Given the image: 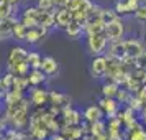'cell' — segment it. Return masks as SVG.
<instances>
[{
  "label": "cell",
  "instance_id": "13",
  "mask_svg": "<svg viewBox=\"0 0 146 140\" xmlns=\"http://www.w3.org/2000/svg\"><path fill=\"white\" fill-rule=\"evenodd\" d=\"M48 104L62 109V107H66V106H71V97L64 92H59V91H49V100H48Z\"/></svg>",
  "mask_w": 146,
  "mask_h": 140
},
{
  "label": "cell",
  "instance_id": "31",
  "mask_svg": "<svg viewBox=\"0 0 146 140\" xmlns=\"http://www.w3.org/2000/svg\"><path fill=\"white\" fill-rule=\"evenodd\" d=\"M79 2H80V0H66V3H64V7H66L67 10H69V12L72 13L74 10L77 8V5H79Z\"/></svg>",
  "mask_w": 146,
  "mask_h": 140
},
{
  "label": "cell",
  "instance_id": "37",
  "mask_svg": "<svg viewBox=\"0 0 146 140\" xmlns=\"http://www.w3.org/2000/svg\"><path fill=\"white\" fill-rule=\"evenodd\" d=\"M2 135H3V132H0V139H2Z\"/></svg>",
  "mask_w": 146,
  "mask_h": 140
},
{
  "label": "cell",
  "instance_id": "28",
  "mask_svg": "<svg viewBox=\"0 0 146 140\" xmlns=\"http://www.w3.org/2000/svg\"><path fill=\"white\" fill-rule=\"evenodd\" d=\"M135 18L139 21H146V3H139V7L135 10Z\"/></svg>",
  "mask_w": 146,
  "mask_h": 140
},
{
  "label": "cell",
  "instance_id": "26",
  "mask_svg": "<svg viewBox=\"0 0 146 140\" xmlns=\"http://www.w3.org/2000/svg\"><path fill=\"white\" fill-rule=\"evenodd\" d=\"M118 15H117V12L113 10V8H102V12H100V18L105 21H110V20H113V18H117Z\"/></svg>",
  "mask_w": 146,
  "mask_h": 140
},
{
  "label": "cell",
  "instance_id": "36",
  "mask_svg": "<svg viewBox=\"0 0 146 140\" xmlns=\"http://www.w3.org/2000/svg\"><path fill=\"white\" fill-rule=\"evenodd\" d=\"M5 2H8V3H12V5H18L21 0H5Z\"/></svg>",
  "mask_w": 146,
  "mask_h": 140
},
{
  "label": "cell",
  "instance_id": "19",
  "mask_svg": "<svg viewBox=\"0 0 146 140\" xmlns=\"http://www.w3.org/2000/svg\"><path fill=\"white\" fill-rule=\"evenodd\" d=\"M27 28L20 20H17L12 25V33H10V38H15L17 41H25V35H27Z\"/></svg>",
  "mask_w": 146,
  "mask_h": 140
},
{
  "label": "cell",
  "instance_id": "35",
  "mask_svg": "<svg viewBox=\"0 0 146 140\" xmlns=\"http://www.w3.org/2000/svg\"><path fill=\"white\" fill-rule=\"evenodd\" d=\"M64 3H66V0H54L56 7H64Z\"/></svg>",
  "mask_w": 146,
  "mask_h": 140
},
{
  "label": "cell",
  "instance_id": "5",
  "mask_svg": "<svg viewBox=\"0 0 146 140\" xmlns=\"http://www.w3.org/2000/svg\"><path fill=\"white\" fill-rule=\"evenodd\" d=\"M49 30L40 25H35V27H28L27 28V35H25V41L30 45H38L40 41H43L48 36Z\"/></svg>",
  "mask_w": 146,
  "mask_h": 140
},
{
  "label": "cell",
  "instance_id": "25",
  "mask_svg": "<svg viewBox=\"0 0 146 140\" xmlns=\"http://www.w3.org/2000/svg\"><path fill=\"white\" fill-rule=\"evenodd\" d=\"M41 56L38 51H28V56H27V63L30 69H35V68H40L41 66Z\"/></svg>",
  "mask_w": 146,
  "mask_h": 140
},
{
  "label": "cell",
  "instance_id": "20",
  "mask_svg": "<svg viewBox=\"0 0 146 140\" xmlns=\"http://www.w3.org/2000/svg\"><path fill=\"white\" fill-rule=\"evenodd\" d=\"M108 54L113 56V58L123 60V58H125V45H123V40L112 41V43H110V51H108Z\"/></svg>",
  "mask_w": 146,
  "mask_h": 140
},
{
  "label": "cell",
  "instance_id": "7",
  "mask_svg": "<svg viewBox=\"0 0 146 140\" xmlns=\"http://www.w3.org/2000/svg\"><path fill=\"white\" fill-rule=\"evenodd\" d=\"M99 106H100V109L104 111L105 119L115 117L120 111V102L115 99V97H104V96H102V99L99 100Z\"/></svg>",
  "mask_w": 146,
  "mask_h": 140
},
{
  "label": "cell",
  "instance_id": "12",
  "mask_svg": "<svg viewBox=\"0 0 146 140\" xmlns=\"http://www.w3.org/2000/svg\"><path fill=\"white\" fill-rule=\"evenodd\" d=\"M61 133L64 135L66 140H80L86 137V132H84V127L82 124L80 125H66L61 129Z\"/></svg>",
  "mask_w": 146,
  "mask_h": 140
},
{
  "label": "cell",
  "instance_id": "27",
  "mask_svg": "<svg viewBox=\"0 0 146 140\" xmlns=\"http://www.w3.org/2000/svg\"><path fill=\"white\" fill-rule=\"evenodd\" d=\"M36 7L40 8V10H54L56 5H54V0H38L36 2Z\"/></svg>",
  "mask_w": 146,
  "mask_h": 140
},
{
  "label": "cell",
  "instance_id": "22",
  "mask_svg": "<svg viewBox=\"0 0 146 140\" xmlns=\"http://www.w3.org/2000/svg\"><path fill=\"white\" fill-rule=\"evenodd\" d=\"M17 5H12L5 0H0V20H8L10 17H13V8Z\"/></svg>",
  "mask_w": 146,
  "mask_h": 140
},
{
  "label": "cell",
  "instance_id": "16",
  "mask_svg": "<svg viewBox=\"0 0 146 140\" xmlns=\"http://www.w3.org/2000/svg\"><path fill=\"white\" fill-rule=\"evenodd\" d=\"M40 69H41L44 74H46L48 78H49V76H53V74L58 73L59 64H58V61L54 60L53 56H43V58H41V66H40Z\"/></svg>",
  "mask_w": 146,
  "mask_h": 140
},
{
  "label": "cell",
  "instance_id": "1",
  "mask_svg": "<svg viewBox=\"0 0 146 140\" xmlns=\"http://www.w3.org/2000/svg\"><path fill=\"white\" fill-rule=\"evenodd\" d=\"M86 36H87V50H89V53L92 54V56L104 54V51L107 50V45H108L105 31H104V33L86 35Z\"/></svg>",
  "mask_w": 146,
  "mask_h": 140
},
{
  "label": "cell",
  "instance_id": "23",
  "mask_svg": "<svg viewBox=\"0 0 146 140\" xmlns=\"http://www.w3.org/2000/svg\"><path fill=\"white\" fill-rule=\"evenodd\" d=\"M118 87H120V84L113 82V81H107L105 84L102 86V96H104V97H115Z\"/></svg>",
  "mask_w": 146,
  "mask_h": 140
},
{
  "label": "cell",
  "instance_id": "18",
  "mask_svg": "<svg viewBox=\"0 0 146 140\" xmlns=\"http://www.w3.org/2000/svg\"><path fill=\"white\" fill-rule=\"evenodd\" d=\"M64 31H66V35L69 36V38L77 40V38H80V35L84 33V27H82L77 20H74L72 18V20L69 21V25L64 28Z\"/></svg>",
  "mask_w": 146,
  "mask_h": 140
},
{
  "label": "cell",
  "instance_id": "8",
  "mask_svg": "<svg viewBox=\"0 0 146 140\" xmlns=\"http://www.w3.org/2000/svg\"><path fill=\"white\" fill-rule=\"evenodd\" d=\"M105 73H107V56L105 54L94 56L92 63H90V74L94 78H105Z\"/></svg>",
  "mask_w": 146,
  "mask_h": 140
},
{
  "label": "cell",
  "instance_id": "3",
  "mask_svg": "<svg viewBox=\"0 0 146 140\" xmlns=\"http://www.w3.org/2000/svg\"><path fill=\"white\" fill-rule=\"evenodd\" d=\"M28 100L30 104L36 109L40 107H46L48 106V100H49V91L43 89L40 86H35L30 89V94H28Z\"/></svg>",
  "mask_w": 146,
  "mask_h": 140
},
{
  "label": "cell",
  "instance_id": "10",
  "mask_svg": "<svg viewBox=\"0 0 146 140\" xmlns=\"http://www.w3.org/2000/svg\"><path fill=\"white\" fill-rule=\"evenodd\" d=\"M141 0H117L113 10L117 15H126V13H135V10L139 7Z\"/></svg>",
  "mask_w": 146,
  "mask_h": 140
},
{
  "label": "cell",
  "instance_id": "15",
  "mask_svg": "<svg viewBox=\"0 0 146 140\" xmlns=\"http://www.w3.org/2000/svg\"><path fill=\"white\" fill-rule=\"evenodd\" d=\"M105 117L104 115V111L100 109V106L97 104V106H89L84 111V122H87V124H94V122H97V120H102Z\"/></svg>",
  "mask_w": 146,
  "mask_h": 140
},
{
  "label": "cell",
  "instance_id": "30",
  "mask_svg": "<svg viewBox=\"0 0 146 140\" xmlns=\"http://www.w3.org/2000/svg\"><path fill=\"white\" fill-rule=\"evenodd\" d=\"M135 96H136V97H138L143 104H146V84H143V86L139 87L138 91L135 92Z\"/></svg>",
  "mask_w": 146,
  "mask_h": 140
},
{
  "label": "cell",
  "instance_id": "34",
  "mask_svg": "<svg viewBox=\"0 0 146 140\" xmlns=\"http://www.w3.org/2000/svg\"><path fill=\"white\" fill-rule=\"evenodd\" d=\"M3 40H8V36H7V33L3 31V28H2V25H0V41H3Z\"/></svg>",
  "mask_w": 146,
  "mask_h": 140
},
{
  "label": "cell",
  "instance_id": "11",
  "mask_svg": "<svg viewBox=\"0 0 146 140\" xmlns=\"http://www.w3.org/2000/svg\"><path fill=\"white\" fill-rule=\"evenodd\" d=\"M123 45H125V56L126 58H136L138 54H141L145 51L143 45L139 43L136 38H128V40H123Z\"/></svg>",
  "mask_w": 146,
  "mask_h": 140
},
{
  "label": "cell",
  "instance_id": "4",
  "mask_svg": "<svg viewBox=\"0 0 146 140\" xmlns=\"http://www.w3.org/2000/svg\"><path fill=\"white\" fill-rule=\"evenodd\" d=\"M61 120H62V127H66V125H80L84 119H82L79 111L72 109L71 106H66L61 109Z\"/></svg>",
  "mask_w": 146,
  "mask_h": 140
},
{
  "label": "cell",
  "instance_id": "38",
  "mask_svg": "<svg viewBox=\"0 0 146 140\" xmlns=\"http://www.w3.org/2000/svg\"><path fill=\"white\" fill-rule=\"evenodd\" d=\"M0 100H2V99H0ZM0 111H2V104H0Z\"/></svg>",
  "mask_w": 146,
  "mask_h": 140
},
{
  "label": "cell",
  "instance_id": "21",
  "mask_svg": "<svg viewBox=\"0 0 146 140\" xmlns=\"http://www.w3.org/2000/svg\"><path fill=\"white\" fill-rule=\"evenodd\" d=\"M125 139L126 140H146V127L143 125V122H141L136 129H133V130H130V132H126Z\"/></svg>",
  "mask_w": 146,
  "mask_h": 140
},
{
  "label": "cell",
  "instance_id": "24",
  "mask_svg": "<svg viewBox=\"0 0 146 140\" xmlns=\"http://www.w3.org/2000/svg\"><path fill=\"white\" fill-rule=\"evenodd\" d=\"M28 87H30V82H28V78L27 76H15V81H13V87L12 89H17L20 92H27Z\"/></svg>",
  "mask_w": 146,
  "mask_h": 140
},
{
  "label": "cell",
  "instance_id": "9",
  "mask_svg": "<svg viewBox=\"0 0 146 140\" xmlns=\"http://www.w3.org/2000/svg\"><path fill=\"white\" fill-rule=\"evenodd\" d=\"M72 20V13L66 7H56L54 8V27L64 28L69 25V21Z\"/></svg>",
  "mask_w": 146,
  "mask_h": 140
},
{
  "label": "cell",
  "instance_id": "32",
  "mask_svg": "<svg viewBox=\"0 0 146 140\" xmlns=\"http://www.w3.org/2000/svg\"><path fill=\"white\" fill-rule=\"evenodd\" d=\"M46 140H66V139H64V135L61 132H54V133H49V137Z\"/></svg>",
  "mask_w": 146,
  "mask_h": 140
},
{
  "label": "cell",
  "instance_id": "17",
  "mask_svg": "<svg viewBox=\"0 0 146 140\" xmlns=\"http://www.w3.org/2000/svg\"><path fill=\"white\" fill-rule=\"evenodd\" d=\"M28 78V82H30V87H35V86H43L44 82H46L48 76L43 71H41L40 68H35V69H30L27 74Z\"/></svg>",
  "mask_w": 146,
  "mask_h": 140
},
{
  "label": "cell",
  "instance_id": "29",
  "mask_svg": "<svg viewBox=\"0 0 146 140\" xmlns=\"http://www.w3.org/2000/svg\"><path fill=\"white\" fill-rule=\"evenodd\" d=\"M135 68L146 69V51H143L141 54H138V56L135 58Z\"/></svg>",
  "mask_w": 146,
  "mask_h": 140
},
{
  "label": "cell",
  "instance_id": "6",
  "mask_svg": "<svg viewBox=\"0 0 146 140\" xmlns=\"http://www.w3.org/2000/svg\"><path fill=\"white\" fill-rule=\"evenodd\" d=\"M27 56H28V51L27 48L20 46V45H17L10 50V53H8V60H7V71H10L13 66L17 64H20L23 61H27Z\"/></svg>",
  "mask_w": 146,
  "mask_h": 140
},
{
  "label": "cell",
  "instance_id": "2",
  "mask_svg": "<svg viewBox=\"0 0 146 140\" xmlns=\"http://www.w3.org/2000/svg\"><path fill=\"white\" fill-rule=\"evenodd\" d=\"M123 35H125V23H123V20L120 17H117V18H113V20L105 23V36L110 43L121 40Z\"/></svg>",
  "mask_w": 146,
  "mask_h": 140
},
{
  "label": "cell",
  "instance_id": "33",
  "mask_svg": "<svg viewBox=\"0 0 146 140\" xmlns=\"http://www.w3.org/2000/svg\"><path fill=\"white\" fill-rule=\"evenodd\" d=\"M5 92H7V89H5V86H3V82H2V79H0V99H3V96H5Z\"/></svg>",
  "mask_w": 146,
  "mask_h": 140
},
{
  "label": "cell",
  "instance_id": "14",
  "mask_svg": "<svg viewBox=\"0 0 146 140\" xmlns=\"http://www.w3.org/2000/svg\"><path fill=\"white\" fill-rule=\"evenodd\" d=\"M36 25L44 28H53L54 27V10H40L38 8V15H36Z\"/></svg>",
  "mask_w": 146,
  "mask_h": 140
}]
</instances>
